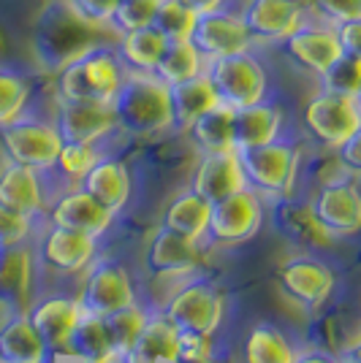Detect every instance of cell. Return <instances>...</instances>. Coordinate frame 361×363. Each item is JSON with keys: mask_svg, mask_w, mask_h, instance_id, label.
<instances>
[{"mask_svg": "<svg viewBox=\"0 0 361 363\" xmlns=\"http://www.w3.org/2000/svg\"><path fill=\"white\" fill-rule=\"evenodd\" d=\"M117 33L104 25H92L71 9L68 0H46L33 22L31 49L38 68L55 76L63 65L76 60L98 44H114Z\"/></svg>", "mask_w": 361, "mask_h": 363, "instance_id": "6da1fadb", "label": "cell"}, {"mask_svg": "<svg viewBox=\"0 0 361 363\" xmlns=\"http://www.w3.org/2000/svg\"><path fill=\"white\" fill-rule=\"evenodd\" d=\"M125 65L120 62L114 44H98L63 65L52 76L55 101H87V104H112L125 79Z\"/></svg>", "mask_w": 361, "mask_h": 363, "instance_id": "7a4b0ae2", "label": "cell"}, {"mask_svg": "<svg viewBox=\"0 0 361 363\" xmlns=\"http://www.w3.org/2000/svg\"><path fill=\"white\" fill-rule=\"evenodd\" d=\"M112 111L122 136L150 138L171 130L168 87L155 74H125Z\"/></svg>", "mask_w": 361, "mask_h": 363, "instance_id": "3957f363", "label": "cell"}, {"mask_svg": "<svg viewBox=\"0 0 361 363\" xmlns=\"http://www.w3.org/2000/svg\"><path fill=\"white\" fill-rule=\"evenodd\" d=\"M239 160L244 184L261 198L293 196L301 171V144L293 136H280L247 150H234Z\"/></svg>", "mask_w": 361, "mask_h": 363, "instance_id": "277c9868", "label": "cell"}, {"mask_svg": "<svg viewBox=\"0 0 361 363\" xmlns=\"http://www.w3.org/2000/svg\"><path fill=\"white\" fill-rule=\"evenodd\" d=\"M204 74H207L212 90L217 95V104H223L228 108L250 106V104L269 98V68H266L258 49L207 60Z\"/></svg>", "mask_w": 361, "mask_h": 363, "instance_id": "5b68a950", "label": "cell"}, {"mask_svg": "<svg viewBox=\"0 0 361 363\" xmlns=\"http://www.w3.org/2000/svg\"><path fill=\"white\" fill-rule=\"evenodd\" d=\"M63 138L52 117H36L31 111L0 125V155L16 166L52 174Z\"/></svg>", "mask_w": 361, "mask_h": 363, "instance_id": "8992f818", "label": "cell"}, {"mask_svg": "<svg viewBox=\"0 0 361 363\" xmlns=\"http://www.w3.org/2000/svg\"><path fill=\"white\" fill-rule=\"evenodd\" d=\"M301 128L320 150H337L361 130V101L318 87L301 106Z\"/></svg>", "mask_w": 361, "mask_h": 363, "instance_id": "52a82bcc", "label": "cell"}, {"mask_svg": "<svg viewBox=\"0 0 361 363\" xmlns=\"http://www.w3.org/2000/svg\"><path fill=\"white\" fill-rule=\"evenodd\" d=\"M234 9L239 11L258 52L277 49L310 19L304 0H237Z\"/></svg>", "mask_w": 361, "mask_h": 363, "instance_id": "ba28073f", "label": "cell"}, {"mask_svg": "<svg viewBox=\"0 0 361 363\" xmlns=\"http://www.w3.org/2000/svg\"><path fill=\"white\" fill-rule=\"evenodd\" d=\"M264 223V198L250 187L210 203V220L198 244H239L253 239Z\"/></svg>", "mask_w": 361, "mask_h": 363, "instance_id": "9c48e42d", "label": "cell"}, {"mask_svg": "<svg viewBox=\"0 0 361 363\" xmlns=\"http://www.w3.org/2000/svg\"><path fill=\"white\" fill-rule=\"evenodd\" d=\"M163 318L177 333L212 336L223 320V293L210 279H193L168 298Z\"/></svg>", "mask_w": 361, "mask_h": 363, "instance_id": "30bf717a", "label": "cell"}, {"mask_svg": "<svg viewBox=\"0 0 361 363\" xmlns=\"http://www.w3.org/2000/svg\"><path fill=\"white\" fill-rule=\"evenodd\" d=\"M76 301L85 315L95 318H104L125 303L136 301L128 269L114 257H92Z\"/></svg>", "mask_w": 361, "mask_h": 363, "instance_id": "8fae6325", "label": "cell"}, {"mask_svg": "<svg viewBox=\"0 0 361 363\" xmlns=\"http://www.w3.org/2000/svg\"><path fill=\"white\" fill-rule=\"evenodd\" d=\"M52 122L63 141L98 144L104 147L109 138L122 136L112 104H87V101H55Z\"/></svg>", "mask_w": 361, "mask_h": 363, "instance_id": "7c38bea8", "label": "cell"}, {"mask_svg": "<svg viewBox=\"0 0 361 363\" xmlns=\"http://www.w3.org/2000/svg\"><path fill=\"white\" fill-rule=\"evenodd\" d=\"M190 44L201 52L204 60L256 49L239 11L234 6H223V9H215L207 14H198L193 33H190Z\"/></svg>", "mask_w": 361, "mask_h": 363, "instance_id": "4fadbf2b", "label": "cell"}, {"mask_svg": "<svg viewBox=\"0 0 361 363\" xmlns=\"http://www.w3.org/2000/svg\"><path fill=\"white\" fill-rule=\"evenodd\" d=\"M277 49L293 68H299L301 74L313 76V79H318L343 55L334 25L318 22V19H307L304 25H299Z\"/></svg>", "mask_w": 361, "mask_h": 363, "instance_id": "5bb4252c", "label": "cell"}, {"mask_svg": "<svg viewBox=\"0 0 361 363\" xmlns=\"http://www.w3.org/2000/svg\"><path fill=\"white\" fill-rule=\"evenodd\" d=\"M310 201V209L316 214L318 225L329 233L331 239L353 236L361 228V196L356 179L331 182L320 184Z\"/></svg>", "mask_w": 361, "mask_h": 363, "instance_id": "9a60e30c", "label": "cell"}, {"mask_svg": "<svg viewBox=\"0 0 361 363\" xmlns=\"http://www.w3.org/2000/svg\"><path fill=\"white\" fill-rule=\"evenodd\" d=\"M277 282L296 306L316 312L326 303L334 290V272L318 257L299 255L286 260L277 269Z\"/></svg>", "mask_w": 361, "mask_h": 363, "instance_id": "2e32d148", "label": "cell"}, {"mask_svg": "<svg viewBox=\"0 0 361 363\" xmlns=\"http://www.w3.org/2000/svg\"><path fill=\"white\" fill-rule=\"evenodd\" d=\"M201 266V244L185 239L180 233L158 225L152 233L147 252H144V269L155 279H171V277H188Z\"/></svg>", "mask_w": 361, "mask_h": 363, "instance_id": "e0dca14e", "label": "cell"}, {"mask_svg": "<svg viewBox=\"0 0 361 363\" xmlns=\"http://www.w3.org/2000/svg\"><path fill=\"white\" fill-rule=\"evenodd\" d=\"M46 220L49 225L68 228V230L87 233L92 239H101L114 223V214L74 184L46 203Z\"/></svg>", "mask_w": 361, "mask_h": 363, "instance_id": "ac0fdd59", "label": "cell"}, {"mask_svg": "<svg viewBox=\"0 0 361 363\" xmlns=\"http://www.w3.org/2000/svg\"><path fill=\"white\" fill-rule=\"evenodd\" d=\"M44 177L46 174L41 171L3 160V166H0V206L14 214H22L33 223L38 217H44L46 203H49Z\"/></svg>", "mask_w": 361, "mask_h": 363, "instance_id": "d6986e66", "label": "cell"}, {"mask_svg": "<svg viewBox=\"0 0 361 363\" xmlns=\"http://www.w3.org/2000/svg\"><path fill=\"white\" fill-rule=\"evenodd\" d=\"M25 318L31 320L33 331L38 333L46 355L55 361L58 355H65V339L76 325V320L82 318V306L76 298L49 296V298H41L38 303L28 306Z\"/></svg>", "mask_w": 361, "mask_h": 363, "instance_id": "ffe728a7", "label": "cell"}, {"mask_svg": "<svg viewBox=\"0 0 361 363\" xmlns=\"http://www.w3.org/2000/svg\"><path fill=\"white\" fill-rule=\"evenodd\" d=\"M188 187L201 196L207 203H215L220 198L237 193L244 184L242 177L239 160H237V152H207V155H198L196 166L190 171V182Z\"/></svg>", "mask_w": 361, "mask_h": 363, "instance_id": "44dd1931", "label": "cell"}, {"mask_svg": "<svg viewBox=\"0 0 361 363\" xmlns=\"http://www.w3.org/2000/svg\"><path fill=\"white\" fill-rule=\"evenodd\" d=\"M92 257H95V239L79 230L49 225L38 242V260L52 272L79 274L90 266Z\"/></svg>", "mask_w": 361, "mask_h": 363, "instance_id": "7402d4cb", "label": "cell"}, {"mask_svg": "<svg viewBox=\"0 0 361 363\" xmlns=\"http://www.w3.org/2000/svg\"><path fill=\"white\" fill-rule=\"evenodd\" d=\"M231 128H234V150L269 144V141L288 133L286 108L274 104L271 98H264V101L250 104V106L234 108Z\"/></svg>", "mask_w": 361, "mask_h": 363, "instance_id": "603a6c76", "label": "cell"}, {"mask_svg": "<svg viewBox=\"0 0 361 363\" xmlns=\"http://www.w3.org/2000/svg\"><path fill=\"white\" fill-rule=\"evenodd\" d=\"M76 187L85 190L104 209H109L117 217L131 201V171H128V166L122 163L120 157L101 155L90 166V171L76 182Z\"/></svg>", "mask_w": 361, "mask_h": 363, "instance_id": "cb8c5ba5", "label": "cell"}, {"mask_svg": "<svg viewBox=\"0 0 361 363\" xmlns=\"http://www.w3.org/2000/svg\"><path fill=\"white\" fill-rule=\"evenodd\" d=\"M271 220L288 242L307 247V250H326L334 242L329 233L318 225L316 214L310 209V201L293 196L271 198Z\"/></svg>", "mask_w": 361, "mask_h": 363, "instance_id": "d4e9b609", "label": "cell"}, {"mask_svg": "<svg viewBox=\"0 0 361 363\" xmlns=\"http://www.w3.org/2000/svg\"><path fill=\"white\" fill-rule=\"evenodd\" d=\"M33 252L25 242L0 244V306L25 312L31 306Z\"/></svg>", "mask_w": 361, "mask_h": 363, "instance_id": "484cf974", "label": "cell"}, {"mask_svg": "<svg viewBox=\"0 0 361 363\" xmlns=\"http://www.w3.org/2000/svg\"><path fill=\"white\" fill-rule=\"evenodd\" d=\"M174 345H177V331L163 318V312L150 315L141 331L136 333L131 347L117 358V363H171Z\"/></svg>", "mask_w": 361, "mask_h": 363, "instance_id": "4316f807", "label": "cell"}, {"mask_svg": "<svg viewBox=\"0 0 361 363\" xmlns=\"http://www.w3.org/2000/svg\"><path fill=\"white\" fill-rule=\"evenodd\" d=\"M166 44L168 41L163 38V33L147 25V28H139V30L117 33L114 52H117V57H120L128 74H152L161 55H163Z\"/></svg>", "mask_w": 361, "mask_h": 363, "instance_id": "83f0119b", "label": "cell"}, {"mask_svg": "<svg viewBox=\"0 0 361 363\" xmlns=\"http://www.w3.org/2000/svg\"><path fill=\"white\" fill-rule=\"evenodd\" d=\"M0 363H55L25 312H11V318L0 325Z\"/></svg>", "mask_w": 361, "mask_h": 363, "instance_id": "f1b7e54d", "label": "cell"}, {"mask_svg": "<svg viewBox=\"0 0 361 363\" xmlns=\"http://www.w3.org/2000/svg\"><path fill=\"white\" fill-rule=\"evenodd\" d=\"M168 104H171V130L185 133V128L217 104V95L212 90L207 74L193 76L180 84H168Z\"/></svg>", "mask_w": 361, "mask_h": 363, "instance_id": "f546056e", "label": "cell"}, {"mask_svg": "<svg viewBox=\"0 0 361 363\" xmlns=\"http://www.w3.org/2000/svg\"><path fill=\"white\" fill-rule=\"evenodd\" d=\"M234 108L215 104L204 114H198L196 120L185 128V136L190 141V147L198 155L207 152H228L234 150V128H231Z\"/></svg>", "mask_w": 361, "mask_h": 363, "instance_id": "4dcf8cb0", "label": "cell"}, {"mask_svg": "<svg viewBox=\"0 0 361 363\" xmlns=\"http://www.w3.org/2000/svg\"><path fill=\"white\" fill-rule=\"evenodd\" d=\"M207 220H210V203L201 196H196L190 187H185L182 193H177L168 201L161 225L190 239V242H201L204 230H207Z\"/></svg>", "mask_w": 361, "mask_h": 363, "instance_id": "1f68e13d", "label": "cell"}, {"mask_svg": "<svg viewBox=\"0 0 361 363\" xmlns=\"http://www.w3.org/2000/svg\"><path fill=\"white\" fill-rule=\"evenodd\" d=\"M65 355L74 361H117L109 333H106L104 318L82 312V318L76 320V325L65 339Z\"/></svg>", "mask_w": 361, "mask_h": 363, "instance_id": "d6a6232c", "label": "cell"}, {"mask_svg": "<svg viewBox=\"0 0 361 363\" xmlns=\"http://www.w3.org/2000/svg\"><path fill=\"white\" fill-rule=\"evenodd\" d=\"M242 358L244 363H293L296 347L274 323H258L242 342Z\"/></svg>", "mask_w": 361, "mask_h": 363, "instance_id": "836d02e7", "label": "cell"}, {"mask_svg": "<svg viewBox=\"0 0 361 363\" xmlns=\"http://www.w3.org/2000/svg\"><path fill=\"white\" fill-rule=\"evenodd\" d=\"M204 68H207V60L201 57V52L188 38V41H168L152 74L168 87V84H180V82H188L193 76H201Z\"/></svg>", "mask_w": 361, "mask_h": 363, "instance_id": "e575fe53", "label": "cell"}, {"mask_svg": "<svg viewBox=\"0 0 361 363\" xmlns=\"http://www.w3.org/2000/svg\"><path fill=\"white\" fill-rule=\"evenodd\" d=\"M33 101V82L19 68L0 65V125L25 114Z\"/></svg>", "mask_w": 361, "mask_h": 363, "instance_id": "d590c367", "label": "cell"}, {"mask_svg": "<svg viewBox=\"0 0 361 363\" xmlns=\"http://www.w3.org/2000/svg\"><path fill=\"white\" fill-rule=\"evenodd\" d=\"M147 318L150 315L136 301L125 303L120 309L104 315V325L106 333H109V342H112V350H114V358H120L122 352L131 347V342L136 339V333L141 331V325L147 323Z\"/></svg>", "mask_w": 361, "mask_h": 363, "instance_id": "8d00e7d4", "label": "cell"}, {"mask_svg": "<svg viewBox=\"0 0 361 363\" xmlns=\"http://www.w3.org/2000/svg\"><path fill=\"white\" fill-rule=\"evenodd\" d=\"M318 87L347 98L361 95V57L359 55H340L329 68L316 79Z\"/></svg>", "mask_w": 361, "mask_h": 363, "instance_id": "74e56055", "label": "cell"}, {"mask_svg": "<svg viewBox=\"0 0 361 363\" xmlns=\"http://www.w3.org/2000/svg\"><path fill=\"white\" fill-rule=\"evenodd\" d=\"M104 155V147L98 144H79V141H63L60 152H58V160H55V174H60L63 179L71 182L74 187L76 182L82 179L90 166Z\"/></svg>", "mask_w": 361, "mask_h": 363, "instance_id": "f35d334b", "label": "cell"}, {"mask_svg": "<svg viewBox=\"0 0 361 363\" xmlns=\"http://www.w3.org/2000/svg\"><path fill=\"white\" fill-rule=\"evenodd\" d=\"M196 11H190L180 0H161L158 11L152 19V28L163 33L166 41H188L193 25H196Z\"/></svg>", "mask_w": 361, "mask_h": 363, "instance_id": "ab89813d", "label": "cell"}, {"mask_svg": "<svg viewBox=\"0 0 361 363\" xmlns=\"http://www.w3.org/2000/svg\"><path fill=\"white\" fill-rule=\"evenodd\" d=\"M158 3L161 0H120L114 14H112V22L109 28L114 33H128V30H139V28H147L155 19V11H158Z\"/></svg>", "mask_w": 361, "mask_h": 363, "instance_id": "60d3db41", "label": "cell"}, {"mask_svg": "<svg viewBox=\"0 0 361 363\" xmlns=\"http://www.w3.org/2000/svg\"><path fill=\"white\" fill-rule=\"evenodd\" d=\"M304 6L310 19L326 22V25H340L361 16V0H304Z\"/></svg>", "mask_w": 361, "mask_h": 363, "instance_id": "b9f144b4", "label": "cell"}, {"mask_svg": "<svg viewBox=\"0 0 361 363\" xmlns=\"http://www.w3.org/2000/svg\"><path fill=\"white\" fill-rule=\"evenodd\" d=\"M215 347H212V336L201 333H177V345L171 363H212L215 361Z\"/></svg>", "mask_w": 361, "mask_h": 363, "instance_id": "7bdbcfd3", "label": "cell"}, {"mask_svg": "<svg viewBox=\"0 0 361 363\" xmlns=\"http://www.w3.org/2000/svg\"><path fill=\"white\" fill-rule=\"evenodd\" d=\"M68 3H71V9H74L76 14L85 16L87 22L109 28L112 14H114V9H117L120 0H68Z\"/></svg>", "mask_w": 361, "mask_h": 363, "instance_id": "ee69618b", "label": "cell"}, {"mask_svg": "<svg viewBox=\"0 0 361 363\" xmlns=\"http://www.w3.org/2000/svg\"><path fill=\"white\" fill-rule=\"evenodd\" d=\"M33 228V220L22 217V214H14L9 209L0 206V244H16L25 242L28 233Z\"/></svg>", "mask_w": 361, "mask_h": 363, "instance_id": "f6af8a7d", "label": "cell"}, {"mask_svg": "<svg viewBox=\"0 0 361 363\" xmlns=\"http://www.w3.org/2000/svg\"><path fill=\"white\" fill-rule=\"evenodd\" d=\"M334 30H337L340 52L343 55H359L361 57V16L359 19H347V22L334 25Z\"/></svg>", "mask_w": 361, "mask_h": 363, "instance_id": "bcb514c9", "label": "cell"}, {"mask_svg": "<svg viewBox=\"0 0 361 363\" xmlns=\"http://www.w3.org/2000/svg\"><path fill=\"white\" fill-rule=\"evenodd\" d=\"M337 157H340V163L353 174V177H359L361 174V130L356 136H350L345 144H340L337 147Z\"/></svg>", "mask_w": 361, "mask_h": 363, "instance_id": "7dc6e473", "label": "cell"}, {"mask_svg": "<svg viewBox=\"0 0 361 363\" xmlns=\"http://www.w3.org/2000/svg\"><path fill=\"white\" fill-rule=\"evenodd\" d=\"M293 363H340V355L326 347L313 345V347H307V350H296Z\"/></svg>", "mask_w": 361, "mask_h": 363, "instance_id": "c3c4849f", "label": "cell"}, {"mask_svg": "<svg viewBox=\"0 0 361 363\" xmlns=\"http://www.w3.org/2000/svg\"><path fill=\"white\" fill-rule=\"evenodd\" d=\"M185 3L190 11L196 14H207V11H215V9H223V6H234L237 0H180Z\"/></svg>", "mask_w": 361, "mask_h": 363, "instance_id": "681fc988", "label": "cell"}, {"mask_svg": "<svg viewBox=\"0 0 361 363\" xmlns=\"http://www.w3.org/2000/svg\"><path fill=\"white\" fill-rule=\"evenodd\" d=\"M76 363H117V361H76Z\"/></svg>", "mask_w": 361, "mask_h": 363, "instance_id": "f907efd6", "label": "cell"}]
</instances>
